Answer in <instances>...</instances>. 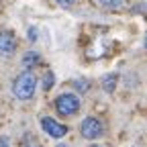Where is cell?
Instances as JSON below:
<instances>
[{
    "label": "cell",
    "instance_id": "6da1fadb",
    "mask_svg": "<svg viewBox=\"0 0 147 147\" xmlns=\"http://www.w3.org/2000/svg\"><path fill=\"white\" fill-rule=\"evenodd\" d=\"M37 84H39V80H37V76L33 71H21L12 80V94H14V98L31 100L35 96V92H37Z\"/></svg>",
    "mask_w": 147,
    "mask_h": 147
},
{
    "label": "cell",
    "instance_id": "7a4b0ae2",
    "mask_svg": "<svg viewBox=\"0 0 147 147\" xmlns=\"http://www.w3.org/2000/svg\"><path fill=\"white\" fill-rule=\"evenodd\" d=\"M55 108H57V113L61 117H71L80 110V98L76 94H71V92H63V94L55 98Z\"/></svg>",
    "mask_w": 147,
    "mask_h": 147
},
{
    "label": "cell",
    "instance_id": "3957f363",
    "mask_svg": "<svg viewBox=\"0 0 147 147\" xmlns=\"http://www.w3.org/2000/svg\"><path fill=\"white\" fill-rule=\"evenodd\" d=\"M80 133L84 139H90V141H94V139H100L104 135V125L96 119V117H86L82 123H80Z\"/></svg>",
    "mask_w": 147,
    "mask_h": 147
},
{
    "label": "cell",
    "instance_id": "277c9868",
    "mask_svg": "<svg viewBox=\"0 0 147 147\" xmlns=\"http://www.w3.org/2000/svg\"><path fill=\"white\" fill-rule=\"evenodd\" d=\"M41 127H43V131L49 137H53V139H61V137L67 135V127L57 123V121H53L51 117H43L41 119Z\"/></svg>",
    "mask_w": 147,
    "mask_h": 147
},
{
    "label": "cell",
    "instance_id": "5b68a950",
    "mask_svg": "<svg viewBox=\"0 0 147 147\" xmlns=\"http://www.w3.org/2000/svg\"><path fill=\"white\" fill-rule=\"evenodd\" d=\"M16 51V37L10 31H0V57H12Z\"/></svg>",
    "mask_w": 147,
    "mask_h": 147
},
{
    "label": "cell",
    "instance_id": "8992f818",
    "mask_svg": "<svg viewBox=\"0 0 147 147\" xmlns=\"http://www.w3.org/2000/svg\"><path fill=\"white\" fill-rule=\"evenodd\" d=\"M37 63H41V55L37 51H27L25 57H23V67L25 71H31V67H35Z\"/></svg>",
    "mask_w": 147,
    "mask_h": 147
},
{
    "label": "cell",
    "instance_id": "52a82bcc",
    "mask_svg": "<svg viewBox=\"0 0 147 147\" xmlns=\"http://www.w3.org/2000/svg\"><path fill=\"white\" fill-rule=\"evenodd\" d=\"M117 82H119V76H117V74H106L104 80H102L104 92H113V90L117 88Z\"/></svg>",
    "mask_w": 147,
    "mask_h": 147
},
{
    "label": "cell",
    "instance_id": "ba28073f",
    "mask_svg": "<svg viewBox=\"0 0 147 147\" xmlns=\"http://www.w3.org/2000/svg\"><path fill=\"white\" fill-rule=\"evenodd\" d=\"M41 84H43V90H51L53 86H55V76H53V71H45L43 74V80H41Z\"/></svg>",
    "mask_w": 147,
    "mask_h": 147
},
{
    "label": "cell",
    "instance_id": "9c48e42d",
    "mask_svg": "<svg viewBox=\"0 0 147 147\" xmlns=\"http://www.w3.org/2000/svg\"><path fill=\"white\" fill-rule=\"evenodd\" d=\"M98 2H100L104 8H108V10H117V8L123 6L125 0H98Z\"/></svg>",
    "mask_w": 147,
    "mask_h": 147
},
{
    "label": "cell",
    "instance_id": "30bf717a",
    "mask_svg": "<svg viewBox=\"0 0 147 147\" xmlns=\"http://www.w3.org/2000/svg\"><path fill=\"white\" fill-rule=\"evenodd\" d=\"M74 88H76V90H80V92H88L90 90V82L88 80H74Z\"/></svg>",
    "mask_w": 147,
    "mask_h": 147
},
{
    "label": "cell",
    "instance_id": "8fae6325",
    "mask_svg": "<svg viewBox=\"0 0 147 147\" xmlns=\"http://www.w3.org/2000/svg\"><path fill=\"white\" fill-rule=\"evenodd\" d=\"M55 2H57L59 6H71L74 2H76V0H55Z\"/></svg>",
    "mask_w": 147,
    "mask_h": 147
},
{
    "label": "cell",
    "instance_id": "7c38bea8",
    "mask_svg": "<svg viewBox=\"0 0 147 147\" xmlns=\"http://www.w3.org/2000/svg\"><path fill=\"white\" fill-rule=\"evenodd\" d=\"M29 39H31V41H35V39H37V31H35V29H31V31H29Z\"/></svg>",
    "mask_w": 147,
    "mask_h": 147
},
{
    "label": "cell",
    "instance_id": "4fadbf2b",
    "mask_svg": "<svg viewBox=\"0 0 147 147\" xmlns=\"http://www.w3.org/2000/svg\"><path fill=\"white\" fill-rule=\"evenodd\" d=\"M6 141H8L6 137H4V139H0V147H6Z\"/></svg>",
    "mask_w": 147,
    "mask_h": 147
},
{
    "label": "cell",
    "instance_id": "5bb4252c",
    "mask_svg": "<svg viewBox=\"0 0 147 147\" xmlns=\"http://www.w3.org/2000/svg\"><path fill=\"white\" fill-rule=\"evenodd\" d=\"M55 147H69V145H65V143H57Z\"/></svg>",
    "mask_w": 147,
    "mask_h": 147
},
{
    "label": "cell",
    "instance_id": "9a60e30c",
    "mask_svg": "<svg viewBox=\"0 0 147 147\" xmlns=\"http://www.w3.org/2000/svg\"><path fill=\"white\" fill-rule=\"evenodd\" d=\"M145 49H147V35H145Z\"/></svg>",
    "mask_w": 147,
    "mask_h": 147
},
{
    "label": "cell",
    "instance_id": "2e32d148",
    "mask_svg": "<svg viewBox=\"0 0 147 147\" xmlns=\"http://www.w3.org/2000/svg\"><path fill=\"white\" fill-rule=\"evenodd\" d=\"M27 147H39V145H27Z\"/></svg>",
    "mask_w": 147,
    "mask_h": 147
},
{
    "label": "cell",
    "instance_id": "e0dca14e",
    "mask_svg": "<svg viewBox=\"0 0 147 147\" xmlns=\"http://www.w3.org/2000/svg\"><path fill=\"white\" fill-rule=\"evenodd\" d=\"M92 147H102V145H92Z\"/></svg>",
    "mask_w": 147,
    "mask_h": 147
}]
</instances>
